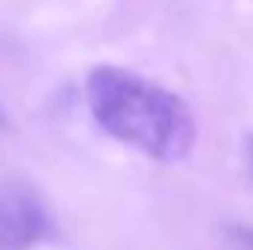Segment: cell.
<instances>
[{"label":"cell","instance_id":"277c9868","mask_svg":"<svg viewBox=\"0 0 253 250\" xmlns=\"http://www.w3.org/2000/svg\"><path fill=\"white\" fill-rule=\"evenodd\" d=\"M242 242H245L248 248H253V233H251V230H245V233H242Z\"/></svg>","mask_w":253,"mask_h":250},{"label":"cell","instance_id":"3957f363","mask_svg":"<svg viewBox=\"0 0 253 250\" xmlns=\"http://www.w3.org/2000/svg\"><path fill=\"white\" fill-rule=\"evenodd\" d=\"M245 159H248V171H251V177H253V132L245 141Z\"/></svg>","mask_w":253,"mask_h":250},{"label":"cell","instance_id":"5b68a950","mask_svg":"<svg viewBox=\"0 0 253 250\" xmlns=\"http://www.w3.org/2000/svg\"><path fill=\"white\" fill-rule=\"evenodd\" d=\"M0 124H3V115H0Z\"/></svg>","mask_w":253,"mask_h":250},{"label":"cell","instance_id":"7a4b0ae2","mask_svg":"<svg viewBox=\"0 0 253 250\" xmlns=\"http://www.w3.org/2000/svg\"><path fill=\"white\" fill-rule=\"evenodd\" d=\"M44 209L18 186L0 183V250H27L44 236Z\"/></svg>","mask_w":253,"mask_h":250},{"label":"cell","instance_id":"6da1fadb","mask_svg":"<svg viewBox=\"0 0 253 250\" xmlns=\"http://www.w3.org/2000/svg\"><path fill=\"white\" fill-rule=\"evenodd\" d=\"M88 106L100 126L159 162H180L194 147L191 109L168 88L115 65H100L85 83Z\"/></svg>","mask_w":253,"mask_h":250}]
</instances>
